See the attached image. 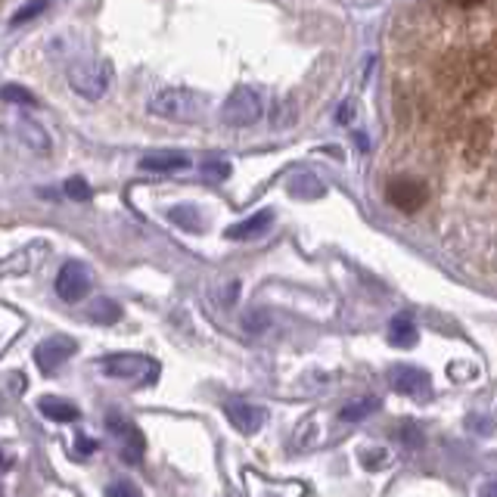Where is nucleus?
Returning a JSON list of instances; mask_svg holds the SVG:
<instances>
[{
    "mask_svg": "<svg viewBox=\"0 0 497 497\" xmlns=\"http://www.w3.org/2000/svg\"><path fill=\"white\" fill-rule=\"evenodd\" d=\"M149 113L174 122H193L206 113V97L187 88H168L149 100Z\"/></svg>",
    "mask_w": 497,
    "mask_h": 497,
    "instance_id": "obj_1",
    "label": "nucleus"
},
{
    "mask_svg": "<svg viewBox=\"0 0 497 497\" xmlns=\"http://www.w3.org/2000/svg\"><path fill=\"white\" fill-rule=\"evenodd\" d=\"M100 367L106 376L124 379L134 385H153L159 379V364L147 355H106L100 361Z\"/></svg>",
    "mask_w": 497,
    "mask_h": 497,
    "instance_id": "obj_2",
    "label": "nucleus"
},
{
    "mask_svg": "<svg viewBox=\"0 0 497 497\" xmlns=\"http://www.w3.org/2000/svg\"><path fill=\"white\" fill-rule=\"evenodd\" d=\"M261 113H265L261 97L252 88H237L227 97L224 109H221V119H224V124H231V128H248V124L261 119Z\"/></svg>",
    "mask_w": 497,
    "mask_h": 497,
    "instance_id": "obj_3",
    "label": "nucleus"
},
{
    "mask_svg": "<svg viewBox=\"0 0 497 497\" xmlns=\"http://www.w3.org/2000/svg\"><path fill=\"white\" fill-rule=\"evenodd\" d=\"M109 78H113L109 63H81L69 72V84L75 88V94L88 97V100H100L106 94Z\"/></svg>",
    "mask_w": 497,
    "mask_h": 497,
    "instance_id": "obj_4",
    "label": "nucleus"
},
{
    "mask_svg": "<svg viewBox=\"0 0 497 497\" xmlns=\"http://www.w3.org/2000/svg\"><path fill=\"white\" fill-rule=\"evenodd\" d=\"M56 296L63 302H81L90 292V267L84 261H65L56 274Z\"/></svg>",
    "mask_w": 497,
    "mask_h": 497,
    "instance_id": "obj_5",
    "label": "nucleus"
},
{
    "mask_svg": "<svg viewBox=\"0 0 497 497\" xmlns=\"http://www.w3.org/2000/svg\"><path fill=\"white\" fill-rule=\"evenodd\" d=\"M385 199L395 208H401V212H417V208L426 206L429 190L414 178H392L389 187H385Z\"/></svg>",
    "mask_w": 497,
    "mask_h": 497,
    "instance_id": "obj_6",
    "label": "nucleus"
},
{
    "mask_svg": "<svg viewBox=\"0 0 497 497\" xmlns=\"http://www.w3.org/2000/svg\"><path fill=\"white\" fill-rule=\"evenodd\" d=\"M75 339H69V336H50V339H44L41 345L35 349V361H38V367H41L44 373H54L56 367H63L65 361H69L72 355H75Z\"/></svg>",
    "mask_w": 497,
    "mask_h": 497,
    "instance_id": "obj_7",
    "label": "nucleus"
},
{
    "mask_svg": "<svg viewBox=\"0 0 497 497\" xmlns=\"http://www.w3.org/2000/svg\"><path fill=\"white\" fill-rule=\"evenodd\" d=\"M109 433H115L122 438V460L124 463H140L143 460V448H147V442H143L140 429L134 426L131 420H122V417H109Z\"/></svg>",
    "mask_w": 497,
    "mask_h": 497,
    "instance_id": "obj_8",
    "label": "nucleus"
},
{
    "mask_svg": "<svg viewBox=\"0 0 497 497\" xmlns=\"http://www.w3.org/2000/svg\"><path fill=\"white\" fill-rule=\"evenodd\" d=\"M224 414L231 417V423L240 429V433L252 435L258 433L261 426L267 423V410L258 408V404H248V401H240V398H233V401L224 404Z\"/></svg>",
    "mask_w": 497,
    "mask_h": 497,
    "instance_id": "obj_9",
    "label": "nucleus"
},
{
    "mask_svg": "<svg viewBox=\"0 0 497 497\" xmlns=\"http://www.w3.org/2000/svg\"><path fill=\"white\" fill-rule=\"evenodd\" d=\"M392 389H395L398 395L423 398L433 389V379H429V373L420 367H398V370H392Z\"/></svg>",
    "mask_w": 497,
    "mask_h": 497,
    "instance_id": "obj_10",
    "label": "nucleus"
},
{
    "mask_svg": "<svg viewBox=\"0 0 497 497\" xmlns=\"http://www.w3.org/2000/svg\"><path fill=\"white\" fill-rule=\"evenodd\" d=\"M190 159L184 153H174V149H159V153H149L140 159L143 172H156V174H165V172H181L187 168Z\"/></svg>",
    "mask_w": 497,
    "mask_h": 497,
    "instance_id": "obj_11",
    "label": "nucleus"
},
{
    "mask_svg": "<svg viewBox=\"0 0 497 497\" xmlns=\"http://www.w3.org/2000/svg\"><path fill=\"white\" fill-rule=\"evenodd\" d=\"M271 221H274V212H258V215H252V218L233 224L224 237L227 240H252V237H258V233H265L267 227H271Z\"/></svg>",
    "mask_w": 497,
    "mask_h": 497,
    "instance_id": "obj_12",
    "label": "nucleus"
},
{
    "mask_svg": "<svg viewBox=\"0 0 497 497\" xmlns=\"http://www.w3.org/2000/svg\"><path fill=\"white\" fill-rule=\"evenodd\" d=\"M38 410H41L44 417H50V420H54V423H75L78 417H81V410H78L75 404L63 401V398H56V395L41 398V404H38Z\"/></svg>",
    "mask_w": 497,
    "mask_h": 497,
    "instance_id": "obj_13",
    "label": "nucleus"
},
{
    "mask_svg": "<svg viewBox=\"0 0 497 497\" xmlns=\"http://www.w3.org/2000/svg\"><path fill=\"white\" fill-rule=\"evenodd\" d=\"M389 342L398 345V349H410L417 342V324L404 314H398L395 320L389 324Z\"/></svg>",
    "mask_w": 497,
    "mask_h": 497,
    "instance_id": "obj_14",
    "label": "nucleus"
},
{
    "mask_svg": "<svg viewBox=\"0 0 497 497\" xmlns=\"http://www.w3.org/2000/svg\"><path fill=\"white\" fill-rule=\"evenodd\" d=\"M376 408H379V398L367 395V398H361V401H351V404H345V408H342V414H339V417H342L345 423H351V420L358 423V420H364V417H370Z\"/></svg>",
    "mask_w": 497,
    "mask_h": 497,
    "instance_id": "obj_15",
    "label": "nucleus"
},
{
    "mask_svg": "<svg viewBox=\"0 0 497 497\" xmlns=\"http://www.w3.org/2000/svg\"><path fill=\"white\" fill-rule=\"evenodd\" d=\"M168 218H172L178 227H184V231H199V224H202L199 212H196V208H190V206L172 208V212H168Z\"/></svg>",
    "mask_w": 497,
    "mask_h": 497,
    "instance_id": "obj_16",
    "label": "nucleus"
},
{
    "mask_svg": "<svg viewBox=\"0 0 497 497\" xmlns=\"http://www.w3.org/2000/svg\"><path fill=\"white\" fill-rule=\"evenodd\" d=\"M90 317H94L97 324H115V320L122 317V308L113 302V299H100V302L90 308Z\"/></svg>",
    "mask_w": 497,
    "mask_h": 497,
    "instance_id": "obj_17",
    "label": "nucleus"
},
{
    "mask_svg": "<svg viewBox=\"0 0 497 497\" xmlns=\"http://www.w3.org/2000/svg\"><path fill=\"white\" fill-rule=\"evenodd\" d=\"M0 100H6V103H25V106H35V94L31 90H25V88H19V84H4L0 88Z\"/></svg>",
    "mask_w": 497,
    "mask_h": 497,
    "instance_id": "obj_18",
    "label": "nucleus"
},
{
    "mask_svg": "<svg viewBox=\"0 0 497 497\" xmlns=\"http://www.w3.org/2000/svg\"><path fill=\"white\" fill-rule=\"evenodd\" d=\"M63 190H65V196H69V199H78V202H88L90 196H94V193H90V187H88V181L78 178V174H75V178L65 181Z\"/></svg>",
    "mask_w": 497,
    "mask_h": 497,
    "instance_id": "obj_19",
    "label": "nucleus"
},
{
    "mask_svg": "<svg viewBox=\"0 0 497 497\" xmlns=\"http://www.w3.org/2000/svg\"><path fill=\"white\" fill-rule=\"evenodd\" d=\"M44 10H47V4H44V0H35V4H29V6H19V10L13 13L10 25H22V22H29V19H35L38 13H44Z\"/></svg>",
    "mask_w": 497,
    "mask_h": 497,
    "instance_id": "obj_20",
    "label": "nucleus"
},
{
    "mask_svg": "<svg viewBox=\"0 0 497 497\" xmlns=\"http://www.w3.org/2000/svg\"><path fill=\"white\" fill-rule=\"evenodd\" d=\"M202 174H206L208 181H224L227 174H231V165L221 159H208V162H202Z\"/></svg>",
    "mask_w": 497,
    "mask_h": 497,
    "instance_id": "obj_21",
    "label": "nucleus"
},
{
    "mask_svg": "<svg viewBox=\"0 0 497 497\" xmlns=\"http://www.w3.org/2000/svg\"><path fill=\"white\" fill-rule=\"evenodd\" d=\"M106 497H143L140 488L131 485V482H115V485H109Z\"/></svg>",
    "mask_w": 497,
    "mask_h": 497,
    "instance_id": "obj_22",
    "label": "nucleus"
},
{
    "mask_svg": "<svg viewBox=\"0 0 497 497\" xmlns=\"http://www.w3.org/2000/svg\"><path fill=\"white\" fill-rule=\"evenodd\" d=\"M401 438H404V442H410V444H420V433H417L414 423H408V426L401 429Z\"/></svg>",
    "mask_w": 497,
    "mask_h": 497,
    "instance_id": "obj_23",
    "label": "nucleus"
},
{
    "mask_svg": "<svg viewBox=\"0 0 497 497\" xmlns=\"http://www.w3.org/2000/svg\"><path fill=\"white\" fill-rule=\"evenodd\" d=\"M97 451V442H90V438H78V454H94Z\"/></svg>",
    "mask_w": 497,
    "mask_h": 497,
    "instance_id": "obj_24",
    "label": "nucleus"
},
{
    "mask_svg": "<svg viewBox=\"0 0 497 497\" xmlns=\"http://www.w3.org/2000/svg\"><path fill=\"white\" fill-rule=\"evenodd\" d=\"M6 467H10V457H6L4 451H0V469H6Z\"/></svg>",
    "mask_w": 497,
    "mask_h": 497,
    "instance_id": "obj_25",
    "label": "nucleus"
},
{
    "mask_svg": "<svg viewBox=\"0 0 497 497\" xmlns=\"http://www.w3.org/2000/svg\"><path fill=\"white\" fill-rule=\"evenodd\" d=\"M485 497H497V485H488L485 488Z\"/></svg>",
    "mask_w": 497,
    "mask_h": 497,
    "instance_id": "obj_26",
    "label": "nucleus"
}]
</instances>
